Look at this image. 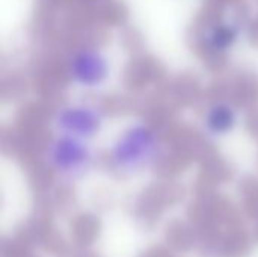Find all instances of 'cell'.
<instances>
[{
    "label": "cell",
    "instance_id": "obj_1",
    "mask_svg": "<svg viewBox=\"0 0 258 257\" xmlns=\"http://www.w3.org/2000/svg\"><path fill=\"white\" fill-rule=\"evenodd\" d=\"M160 138L145 124L124 130L110 150V165L121 173H136L151 167L160 158Z\"/></svg>",
    "mask_w": 258,
    "mask_h": 257
},
{
    "label": "cell",
    "instance_id": "obj_2",
    "mask_svg": "<svg viewBox=\"0 0 258 257\" xmlns=\"http://www.w3.org/2000/svg\"><path fill=\"white\" fill-rule=\"evenodd\" d=\"M92 161V153L85 139L59 135L48 145V162L50 168L67 176H80L83 174Z\"/></svg>",
    "mask_w": 258,
    "mask_h": 257
},
{
    "label": "cell",
    "instance_id": "obj_3",
    "mask_svg": "<svg viewBox=\"0 0 258 257\" xmlns=\"http://www.w3.org/2000/svg\"><path fill=\"white\" fill-rule=\"evenodd\" d=\"M56 127L63 135H71L80 139L94 138L103 124V118L95 108L85 105H73L62 108L56 114Z\"/></svg>",
    "mask_w": 258,
    "mask_h": 257
},
{
    "label": "cell",
    "instance_id": "obj_4",
    "mask_svg": "<svg viewBox=\"0 0 258 257\" xmlns=\"http://www.w3.org/2000/svg\"><path fill=\"white\" fill-rule=\"evenodd\" d=\"M68 73L77 85L95 88L107 79L109 62L100 50L82 48L73 55L68 65Z\"/></svg>",
    "mask_w": 258,
    "mask_h": 257
},
{
    "label": "cell",
    "instance_id": "obj_5",
    "mask_svg": "<svg viewBox=\"0 0 258 257\" xmlns=\"http://www.w3.org/2000/svg\"><path fill=\"white\" fill-rule=\"evenodd\" d=\"M237 123V114L228 103H215L209 108L204 117V126L209 133L215 136L230 133Z\"/></svg>",
    "mask_w": 258,
    "mask_h": 257
},
{
    "label": "cell",
    "instance_id": "obj_6",
    "mask_svg": "<svg viewBox=\"0 0 258 257\" xmlns=\"http://www.w3.org/2000/svg\"><path fill=\"white\" fill-rule=\"evenodd\" d=\"M70 233L76 248H88L98 239L100 220L91 214H82L71 221Z\"/></svg>",
    "mask_w": 258,
    "mask_h": 257
},
{
    "label": "cell",
    "instance_id": "obj_7",
    "mask_svg": "<svg viewBox=\"0 0 258 257\" xmlns=\"http://www.w3.org/2000/svg\"><path fill=\"white\" fill-rule=\"evenodd\" d=\"M165 239L171 250L184 253L194 248L198 236H197V232L192 227H189L186 223L174 220L168 223L165 229Z\"/></svg>",
    "mask_w": 258,
    "mask_h": 257
},
{
    "label": "cell",
    "instance_id": "obj_8",
    "mask_svg": "<svg viewBox=\"0 0 258 257\" xmlns=\"http://www.w3.org/2000/svg\"><path fill=\"white\" fill-rule=\"evenodd\" d=\"M239 38V27L230 23H221L207 30L204 42L212 52H227L234 45Z\"/></svg>",
    "mask_w": 258,
    "mask_h": 257
},
{
    "label": "cell",
    "instance_id": "obj_9",
    "mask_svg": "<svg viewBox=\"0 0 258 257\" xmlns=\"http://www.w3.org/2000/svg\"><path fill=\"white\" fill-rule=\"evenodd\" d=\"M252 251V238L243 229L230 230L222 242L221 257H249Z\"/></svg>",
    "mask_w": 258,
    "mask_h": 257
},
{
    "label": "cell",
    "instance_id": "obj_10",
    "mask_svg": "<svg viewBox=\"0 0 258 257\" xmlns=\"http://www.w3.org/2000/svg\"><path fill=\"white\" fill-rule=\"evenodd\" d=\"M38 244H39L47 253L54 254V256H60V254L68 248V245H67L63 236H62V233L57 232L53 226L48 227V229H45V230L42 232V235H41Z\"/></svg>",
    "mask_w": 258,
    "mask_h": 257
},
{
    "label": "cell",
    "instance_id": "obj_11",
    "mask_svg": "<svg viewBox=\"0 0 258 257\" xmlns=\"http://www.w3.org/2000/svg\"><path fill=\"white\" fill-rule=\"evenodd\" d=\"M29 253V248L18 242L14 236L3 238L0 245V256L2 257H23Z\"/></svg>",
    "mask_w": 258,
    "mask_h": 257
},
{
    "label": "cell",
    "instance_id": "obj_12",
    "mask_svg": "<svg viewBox=\"0 0 258 257\" xmlns=\"http://www.w3.org/2000/svg\"><path fill=\"white\" fill-rule=\"evenodd\" d=\"M141 257H172L169 253V248L163 247V245H154L150 247L148 250H145Z\"/></svg>",
    "mask_w": 258,
    "mask_h": 257
},
{
    "label": "cell",
    "instance_id": "obj_13",
    "mask_svg": "<svg viewBox=\"0 0 258 257\" xmlns=\"http://www.w3.org/2000/svg\"><path fill=\"white\" fill-rule=\"evenodd\" d=\"M254 236H255V239H257V241H258V227H257V229H255V233H254Z\"/></svg>",
    "mask_w": 258,
    "mask_h": 257
},
{
    "label": "cell",
    "instance_id": "obj_14",
    "mask_svg": "<svg viewBox=\"0 0 258 257\" xmlns=\"http://www.w3.org/2000/svg\"><path fill=\"white\" fill-rule=\"evenodd\" d=\"M23 257H36V256H32V254H30V253H27V254H26V256H23Z\"/></svg>",
    "mask_w": 258,
    "mask_h": 257
}]
</instances>
